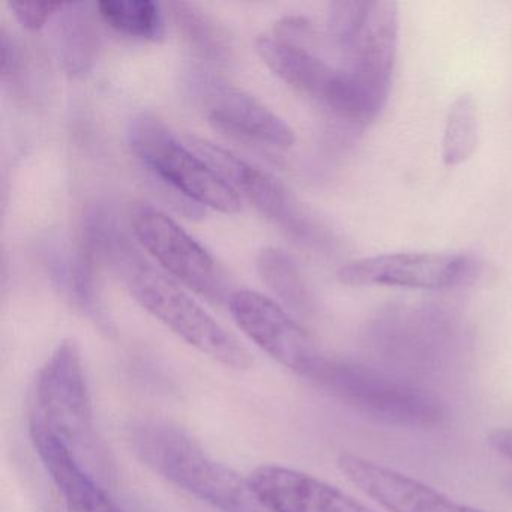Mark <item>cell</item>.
I'll list each match as a JSON object with an SVG mask.
<instances>
[{
    "label": "cell",
    "mask_w": 512,
    "mask_h": 512,
    "mask_svg": "<svg viewBox=\"0 0 512 512\" xmlns=\"http://www.w3.org/2000/svg\"><path fill=\"white\" fill-rule=\"evenodd\" d=\"M22 52L17 41L2 29V77L4 80H14L22 70Z\"/></svg>",
    "instance_id": "d4e9b609"
},
{
    "label": "cell",
    "mask_w": 512,
    "mask_h": 512,
    "mask_svg": "<svg viewBox=\"0 0 512 512\" xmlns=\"http://www.w3.org/2000/svg\"><path fill=\"white\" fill-rule=\"evenodd\" d=\"M179 34L199 61L208 67L223 68L232 61V41L229 32L208 11L191 2L170 4Z\"/></svg>",
    "instance_id": "ac0fdd59"
},
{
    "label": "cell",
    "mask_w": 512,
    "mask_h": 512,
    "mask_svg": "<svg viewBox=\"0 0 512 512\" xmlns=\"http://www.w3.org/2000/svg\"><path fill=\"white\" fill-rule=\"evenodd\" d=\"M125 278L131 295L142 308L185 343L232 370L253 367L250 350L172 280L143 260Z\"/></svg>",
    "instance_id": "277c9868"
},
{
    "label": "cell",
    "mask_w": 512,
    "mask_h": 512,
    "mask_svg": "<svg viewBox=\"0 0 512 512\" xmlns=\"http://www.w3.org/2000/svg\"><path fill=\"white\" fill-rule=\"evenodd\" d=\"M37 412L32 418L50 431L98 481L115 478L112 458L98 436L79 344L65 338L38 373Z\"/></svg>",
    "instance_id": "7a4b0ae2"
},
{
    "label": "cell",
    "mask_w": 512,
    "mask_h": 512,
    "mask_svg": "<svg viewBox=\"0 0 512 512\" xmlns=\"http://www.w3.org/2000/svg\"><path fill=\"white\" fill-rule=\"evenodd\" d=\"M487 442L497 454L512 461V428H494L488 433Z\"/></svg>",
    "instance_id": "484cf974"
},
{
    "label": "cell",
    "mask_w": 512,
    "mask_h": 512,
    "mask_svg": "<svg viewBox=\"0 0 512 512\" xmlns=\"http://www.w3.org/2000/svg\"><path fill=\"white\" fill-rule=\"evenodd\" d=\"M131 448L152 472L223 512H268L248 478L215 460L184 428L146 418L130 428Z\"/></svg>",
    "instance_id": "6da1fadb"
},
{
    "label": "cell",
    "mask_w": 512,
    "mask_h": 512,
    "mask_svg": "<svg viewBox=\"0 0 512 512\" xmlns=\"http://www.w3.org/2000/svg\"><path fill=\"white\" fill-rule=\"evenodd\" d=\"M272 35L293 44V46L304 47L310 50L311 44L314 43L316 32L313 25L304 17L290 16L284 17L275 25Z\"/></svg>",
    "instance_id": "cb8c5ba5"
},
{
    "label": "cell",
    "mask_w": 512,
    "mask_h": 512,
    "mask_svg": "<svg viewBox=\"0 0 512 512\" xmlns=\"http://www.w3.org/2000/svg\"><path fill=\"white\" fill-rule=\"evenodd\" d=\"M194 86L217 130L274 148L289 149L295 143L292 128L247 92L212 77H199Z\"/></svg>",
    "instance_id": "7c38bea8"
},
{
    "label": "cell",
    "mask_w": 512,
    "mask_h": 512,
    "mask_svg": "<svg viewBox=\"0 0 512 512\" xmlns=\"http://www.w3.org/2000/svg\"><path fill=\"white\" fill-rule=\"evenodd\" d=\"M61 2H11L10 8L23 28L40 31L62 10Z\"/></svg>",
    "instance_id": "603a6c76"
},
{
    "label": "cell",
    "mask_w": 512,
    "mask_h": 512,
    "mask_svg": "<svg viewBox=\"0 0 512 512\" xmlns=\"http://www.w3.org/2000/svg\"><path fill=\"white\" fill-rule=\"evenodd\" d=\"M97 8L101 19L119 34L152 43L166 35L160 5L152 0H104Z\"/></svg>",
    "instance_id": "44dd1931"
},
{
    "label": "cell",
    "mask_w": 512,
    "mask_h": 512,
    "mask_svg": "<svg viewBox=\"0 0 512 512\" xmlns=\"http://www.w3.org/2000/svg\"><path fill=\"white\" fill-rule=\"evenodd\" d=\"M256 50L269 70L286 85L317 103H325L340 70L317 58L311 50L293 46L272 34L260 35Z\"/></svg>",
    "instance_id": "9a60e30c"
},
{
    "label": "cell",
    "mask_w": 512,
    "mask_h": 512,
    "mask_svg": "<svg viewBox=\"0 0 512 512\" xmlns=\"http://www.w3.org/2000/svg\"><path fill=\"white\" fill-rule=\"evenodd\" d=\"M133 232L143 248L193 292L215 304L229 302L230 283L214 257L164 212L149 206L137 209Z\"/></svg>",
    "instance_id": "8992f818"
},
{
    "label": "cell",
    "mask_w": 512,
    "mask_h": 512,
    "mask_svg": "<svg viewBox=\"0 0 512 512\" xmlns=\"http://www.w3.org/2000/svg\"><path fill=\"white\" fill-rule=\"evenodd\" d=\"M247 478L268 512H377L316 476L280 464H262Z\"/></svg>",
    "instance_id": "8fae6325"
},
{
    "label": "cell",
    "mask_w": 512,
    "mask_h": 512,
    "mask_svg": "<svg viewBox=\"0 0 512 512\" xmlns=\"http://www.w3.org/2000/svg\"><path fill=\"white\" fill-rule=\"evenodd\" d=\"M94 260L80 247L77 251L56 248L47 260L50 278L62 295L101 331H112L106 311L98 296Z\"/></svg>",
    "instance_id": "e0dca14e"
},
{
    "label": "cell",
    "mask_w": 512,
    "mask_h": 512,
    "mask_svg": "<svg viewBox=\"0 0 512 512\" xmlns=\"http://www.w3.org/2000/svg\"><path fill=\"white\" fill-rule=\"evenodd\" d=\"M227 305L239 329L278 364L298 376H304L322 355L311 335L266 296L251 290H235Z\"/></svg>",
    "instance_id": "9c48e42d"
},
{
    "label": "cell",
    "mask_w": 512,
    "mask_h": 512,
    "mask_svg": "<svg viewBox=\"0 0 512 512\" xmlns=\"http://www.w3.org/2000/svg\"><path fill=\"white\" fill-rule=\"evenodd\" d=\"M481 263L469 254L395 253L353 260L338 271L346 286L446 290L469 286Z\"/></svg>",
    "instance_id": "52a82bcc"
},
{
    "label": "cell",
    "mask_w": 512,
    "mask_h": 512,
    "mask_svg": "<svg viewBox=\"0 0 512 512\" xmlns=\"http://www.w3.org/2000/svg\"><path fill=\"white\" fill-rule=\"evenodd\" d=\"M188 146L236 194L241 193L257 211L281 229L308 244L322 242L319 227L302 212L292 194L277 179L202 137H188Z\"/></svg>",
    "instance_id": "ba28073f"
},
{
    "label": "cell",
    "mask_w": 512,
    "mask_h": 512,
    "mask_svg": "<svg viewBox=\"0 0 512 512\" xmlns=\"http://www.w3.org/2000/svg\"><path fill=\"white\" fill-rule=\"evenodd\" d=\"M479 118L476 100L461 94L449 107L442 140V160L446 167L466 163L478 146Z\"/></svg>",
    "instance_id": "7402d4cb"
},
{
    "label": "cell",
    "mask_w": 512,
    "mask_h": 512,
    "mask_svg": "<svg viewBox=\"0 0 512 512\" xmlns=\"http://www.w3.org/2000/svg\"><path fill=\"white\" fill-rule=\"evenodd\" d=\"M82 248L94 263L104 262L125 275L142 262L131 247L118 218L106 206H95L83 217Z\"/></svg>",
    "instance_id": "d6986e66"
},
{
    "label": "cell",
    "mask_w": 512,
    "mask_h": 512,
    "mask_svg": "<svg viewBox=\"0 0 512 512\" xmlns=\"http://www.w3.org/2000/svg\"><path fill=\"white\" fill-rule=\"evenodd\" d=\"M302 377L380 424L433 430L448 422V409L439 397L368 365L322 353Z\"/></svg>",
    "instance_id": "3957f363"
},
{
    "label": "cell",
    "mask_w": 512,
    "mask_h": 512,
    "mask_svg": "<svg viewBox=\"0 0 512 512\" xmlns=\"http://www.w3.org/2000/svg\"><path fill=\"white\" fill-rule=\"evenodd\" d=\"M53 44L59 64L73 77L94 68L100 52V34L89 4H64L53 19Z\"/></svg>",
    "instance_id": "2e32d148"
},
{
    "label": "cell",
    "mask_w": 512,
    "mask_h": 512,
    "mask_svg": "<svg viewBox=\"0 0 512 512\" xmlns=\"http://www.w3.org/2000/svg\"><path fill=\"white\" fill-rule=\"evenodd\" d=\"M257 272L263 283L287 308L302 316L313 311V293L289 254L278 248H265L257 257Z\"/></svg>",
    "instance_id": "ffe728a7"
},
{
    "label": "cell",
    "mask_w": 512,
    "mask_h": 512,
    "mask_svg": "<svg viewBox=\"0 0 512 512\" xmlns=\"http://www.w3.org/2000/svg\"><path fill=\"white\" fill-rule=\"evenodd\" d=\"M128 142L143 166L191 202L223 214L241 211L238 194L154 115L142 113L130 122Z\"/></svg>",
    "instance_id": "5b68a950"
},
{
    "label": "cell",
    "mask_w": 512,
    "mask_h": 512,
    "mask_svg": "<svg viewBox=\"0 0 512 512\" xmlns=\"http://www.w3.org/2000/svg\"><path fill=\"white\" fill-rule=\"evenodd\" d=\"M337 464L358 490L388 512H484L455 502L431 485L353 452H341Z\"/></svg>",
    "instance_id": "30bf717a"
},
{
    "label": "cell",
    "mask_w": 512,
    "mask_h": 512,
    "mask_svg": "<svg viewBox=\"0 0 512 512\" xmlns=\"http://www.w3.org/2000/svg\"><path fill=\"white\" fill-rule=\"evenodd\" d=\"M398 5L373 0L364 25L344 47L347 73L383 103H388L398 47Z\"/></svg>",
    "instance_id": "4fadbf2b"
},
{
    "label": "cell",
    "mask_w": 512,
    "mask_h": 512,
    "mask_svg": "<svg viewBox=\"0 0 512 512\" xmlns=\"http://www.w3.org/2000/svg\"><path fill=\"white\" fill-rule=\"evenodd\" d=\"M35 451L61 493L70 512H125L104 490L103 482L88 472L77 458L44 428L31 419Z\"/></svg>",
    "instance_id": "5bb4252c"
}]
</instances>
